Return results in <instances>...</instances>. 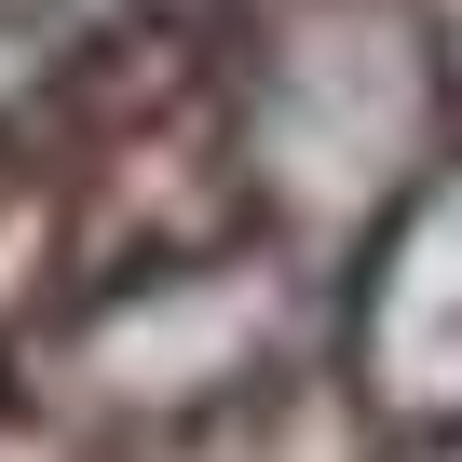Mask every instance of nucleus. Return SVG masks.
<instances>
[{
	"label": "nucleus",
	"mask_w": 462,
	"mask_h": 462,
	"mask_svg": "<svg viewBox=\"0 0 462 462\" xmlns=\"http://www.w3.org/2000/svg\"><path fill=\"white\" fill-rule=\"evenodd\" d=\"M354 367H367V394L394 421H462V177L381 245Z\"/></svg>",
	"instance_id": "obj_1"
}]
</instances>
